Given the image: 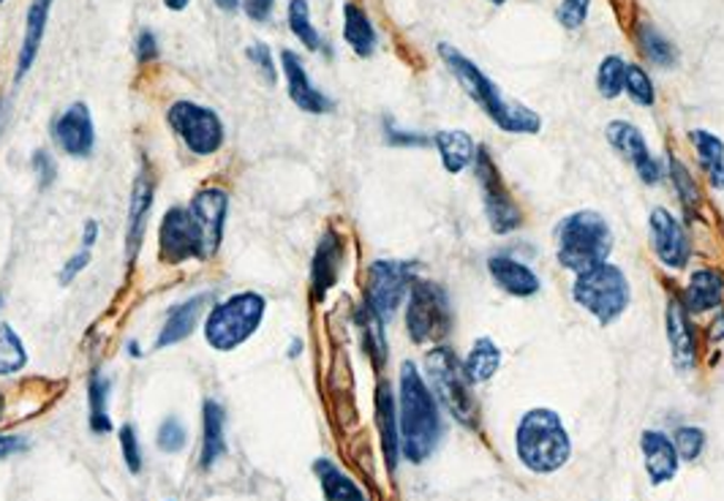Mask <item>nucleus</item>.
<instances>
[{"label": "nucleus", "mask_w": 724, "mask_h": 501, "mask_svg": "<svg viewBox=\"0 0 724 501\" xmlns=\"http://www.w3.org/2000/svg\"><path fill=\"white\" fill-rule=\"evenodd\" d=\"M675 450H678V455L684 458V461H695V458L703 452L705 447V433L703 428L697 425H684L675 431V439H673Z\"/></svg>", "instance_id": "nucleus-40"}, {"label": "nucleus", "mask_w": 724, "mask_h": 501, "mask_svg": "<svg viewBox=\"0 0 724 501\" xmlns=\"http://www.w3.org/2000/svg\"><path fill=\"white\" fill-rule=\"evenodd\" d=\"M624 90L630 93V99L635 101V104H641V107H651V104H654V99H656L654 82H651V77L645 74L641 66H626Z\"/></svg>", "instance_id": "nucleus-39"}, {"label": "nucleus", "mask_w": 724, "mask_h": 501, "mask_svg": "<svg viewBox=\"0 0 724 501\" xmlns=\"http://www.w3.org/2000/svg\"><path fill=\"white\" fill-rule=\"evenodd\" d=\"M90 257H93V249H82L80 246V251H77L74 257H69V262H66L63 270H60V275H58L60 287H69V283H74L77 275L84 273V268L90 264Z\"/></svg>", "instance_id": "nucleus-46"}, {"label": "nucleus", "mask_w": 724, "mask_h": 501, "mask_svg": "<svg viewBox=\"0 0 724 501\" xmlns=\"http://www.w3.org/2000/svg\"><path fill=\"white\" fill-rule=\"evenodd\" d=\"M487 268H491V275L493 281L499 283V289L512 294V298H531V294L540 292V279H536V273L529 264L517 262V259L499 253V257H491Z\"/></svg>", "instance_id": "nucleus-23"}, {"label": "nucleus", "mask_w": 724, "mask_h": 501, "mask_svg": "<svg viewBox=\"0 0 724 501\" xmlns=\"http://www.w3.org/2000/svg\"><path fill=\"white\" fill-rule=\"evenodd\" d=\"M189 3L191 0H164V6L169 11H185L189 9Z\"/></svg>", "instance_id": "nucleus-54"}, {"label": "nucleus", "mask_w": 724, "mask_h": 501, "mask_svg": "<svg viewBox=\"0 0 724 501\" xmlns=\"http://www.w3.org/2000/svg\"><path fill=\"white\" fill-rule=\"evenodd\" d=\"M670 174H673V180L678 183V197H681V202L686 204V210H695L700 191H697L695 180H692V174L686 172V167L681 164L678 159H670Z\"/></svg>", "instance_id": "nucleus-42"}, {"label": "nucleus", "mask_w": 724, "mask_h": 501, "mask_svg": "<svg viewBox=\"0 0 724 501\" xmlns=\"http://www.w3.org/2000/svg\"><path fill=\"white\" fill-rule=\"evenodd\" d=\"M129 352L134 354V358H140V347H137V341H131V343H129Z\"/></svg>", "instance_id": "nucleus-56"}, {"label": "nucleus", "mask_w": 724, "mask_h": 501, "mask_svg": "<svg viewBox=\"0 0 724 501\" xmlns=\"http://www.w3.org/2000/svg\"><path fill=\"white\" fill-rule=\"evenodd\" d=\"M605 137L615 153L635 167V172L641 174L645 186H654L665 178V167L651 156L641 129H635V126L626 123V120H613V123L605 129Z\"/></svg>", "instance_id": "nucleus-13"}, {"label": "nucleus", "mask_w": 724, "mask_h": 501, "mask_svg": "<svg viewBox=\"0 0 724 501\" xmlns=\"http://www.w3.org/2000/svg\"><path fill=\"white\" fill-rule=\"evenodd\" d=\"M0 409H3V395H0Z\"/></svg>", "instance_id": "nucleus-58"}, {"label": "nucleus", "mask_w": 724, "mask_h": 501, "mask_svg": "<svg viewBox=\"0 0 724 501\" xmlns=\"http://www.w3.org/2000/svg\"><path fill=\"white\" fill-rule=\"evenodd\" d=\"M0 303H3V300H0Z\"/></svg>", "instance_id": "nucleus-59"}, {"label": "nucleus", "mask_w": 724, "mask_h": 501, "mask_svg": "<svg viewBox=\"0 0 724 501\" xmlns=\"http://www.w3.org/2000/svg\"><path fill=\"white\" fill-rule=\"evenodd\" d=\"M515 447L523 467L536 474L559 472L572 455L570 433L551 409H531L523 414L515 433Z\"/></svg>", "instance_id": "nucleus-3"}, {"label": "nucleus", "mask_w": 724, "mask_h": 501, "mask_svg": "<svg viewBox=\"0 0 724 501\" xmlns=\"http://www.w3.org/2000/svg\"><path fill=\"white\" fill-rule=\"evenodd\" d=\"M33 169H36V180H39L41 189H50L52 180H56L58 167L52 161V156L47 150H36L33 153Z\"/></svg>", "instance_id": "nucleus-47"}, {"label": "nucleus", "mask_w": 724, "mask_h": 501, "mask_svg": "<svg viewBox=\"0 0 724 501\" xmlns=\"http://www.w3.org/2000/svg\"><path fill=\"white\" fill-rule=\"evenodd\" d=\"M134 52H137V60H140V63H150V60L159 58V41H155L153 30H140Z\"/></svg>", "instance_id": "nucleus-48"}, {"label": "nucleus", "mask_w": 724, "mask_h": 501, "mask_svg": "<svg viewBox=\"0 0 724 501\" xmlns=\"http://www.w3.org/2000/svg\"><path fill=\"white\" fill-rule=\"evenodd\" d=\"M341 264H343V240L341 234L330 229V232H324V238L319 240L316 253H313V262H311L313 300L328 298V292L338 281V273H341Z\"/></svg>", "instance_id": "nucleus-18"}, {"label": "nucleus", "mask_w": 724, "mask_h": 501, "mask_svg": "<svg viewBox=\"0 0 724 501\" xmlns=\"http://www.w3.org/2000/svg\"><path fill=\"white\" fill-rule=\"evenodd\" d=\"M107 398H110V382L101 377L95 368L88 379V401H90V428L95 433H107L112 428L110 412H107Z\"/></svg>", "instance_id": "nucleus-33"}, {"label": "nucleus", "mask_w": 724, "mask_h": 501, "mask_svg": "<svg viewBox=\"0 0 724 501\" xmlns=\"http://www.w3.org/2000/svg\"><path fill=\"white\" fill-rule=\"evenodd\" d=\"M240 6L253 22H268L270 11H273V0H240Z\"/></svg>", "instance_id": "nucleus-49"}, {"label": "nucleus", "mask_w": 724, "mask_h": 501, "mask_svg": "<svg viewBox=\"0 0 724 501\" xmlns=\"http://www.w3.org/2000/svg\"><path fill=\"white\" fill-rule=\"evenodd\" d=\"M398 412H401V439L403 455L412 463H422L436 450L442 425H439V407L431 388L414 362L401 365V398H398Z\"/></svg>", "instance_id": "nucleus-2"}, {"label": "nucleus", "mask_w": 724, "mask_h": 501, "mask_svg": "<svg viewBox=\"0 0 724 501\" xmlns=\"http://www.w3.org/2000/svg\"><path fill=\"white\" fill-rule=\"evenodd\" d=\"M50 9H52V0H30L28 20H26V36H22L20 58H17V71H14L17 82H20L22 77H26L28 71L33 69L36 58H39L41 41H44L47 20H50Z\"/></svg>", "instance_id": "nucleus-22"}, {"label": "nucleus", "mask_w": 724, "mask_h": 501, "mask_svg": "<svg viewBox=\"0 0 724 501\" xmlns=\"http://www.w3.org/2000/svg\"><path fill=\"white\" fill-rule=\"evenodd\" d=\"M358 324L362 330V338H365V349L371 354L376 365H382L388 360V341H384V319H379L376 313L368 305H362L358 311Z\"/></svg>", "instance_id": "nucleus-35"}, {"label": "nucleus", "mask_w": 724, "mask_h": 501, "mask_svg": "<svg viewBox=\"0 0 724 501\" xmlns=\"http://www.w3.org/2000/svg\"><path fill=\"white\" fill-rule=\"evenodd\" d=\"M648 229L651 246H654L660 262L667 264L670 270L686 268V262H690V238H686L684 227L665 208H654L648 216Z\"/></svg>", "instance_id": "nucleus-15"}, {"label": "nucleus", "mask_w": 724, "mask_h": 501, "mask_svg": "<svg viewBox=\"0 0 724 501\" xmlns=\"http://www.w3.org/2000/svg\"><path fill=\"white\" fill-rule=\"evenodd\" d=\"M215 6H219L221 11H238L240 0H215Z\"/></svg>", "instance_id": "nucleus-55"}, {"label": "nucleus", "mask_w": 724, "mask_h": 501, "mask_svg": "<svg viewBox=\"0 0 724 501\" xmlns=\"http://www.w3.org/2000/svg\"><path fill=\"white\" fill-rule=\"evenodd\" d=\"M384 131H388V140L390 144H425V140H422V137L418 134H403V131H398L395 126L390 123H384Z\"/></svg>", "instance_id": "nucleus-50"}, {"label": "nucleus", "mask_w": 724, "mask_h": 501, "mask_svg": "<svg viewBox=\"0 0 724 501\" xmlns=\"http://www.w3.org/2000/svg\"><path fill=\"white\" fill-rule=\"evenodd\" d=\"M167 123L194 156L219 153L227 137L219 114L194 101H174L167 112Z\"/></svg>", "instance_id": "nucleus-8"}, {"label": "nucleus", "mask_w": 724, "mask_h": 501, "mask_svg": "<svg viewBox=\"0 0 724 501\" xmlns=\"http://www.w3.org/2000/svg\"><path fill=\"white\" fill-rule=\"evenodd\" d=\"M491 3H493V6H504L506 0H491Z\"/></svg>", "instance_id": "nucleus-57"}, {"label": "nucleus", "mask_w": 724, "mask_h": 501, "mask_svg": "<svg viewBox=\"0 0 724 501\" xmlns=\"http://www.w3.org/2000/svg\"><path fill=\"white\" fill-rule=\"evenodd\" d=\"M433 142H436V150L439 156H442V164L446 172L457 174L469 164H474L476 144L466 131H442V134H436V140Z\"/></svg>", "instance_id": "nucleus-28"}, {"label": "nucleus", "mask_w": 724, "mask_h": 501, "mask_svg": "<svg viewBox=\"0 0 724 501\" xmlns=\"http://www.w3.org/2000/svg\"><path fill=\"white\" fill-rule=\"evenodd\" d=\"M153 199H155L153 178H150L148 169H142L134 180V189H131L129 221H125V262L129 264H134L137 257H140L144 232H148L150 210H153Z\"/></svg>", "instance_id": "nucleus-16"}, {"label": "nucleus", "mask_w": 724, "mask_h": 501, "mask_svg": "<svg viewBox=\"0 0 724 501\" xmlns=\"http://www.w3.org/2000/svg\"><path fill=\"white\" fill-rule=\"evenodd\" d=\"M268 300L259 292H238L219 303L204 319V338L215 352H232L243 347L262 324Z\"/></svg>", "instance_id": "nucleus-5"}, {"label": "nucleus", "mask_w": 724, "mask_h": 501, "mask_svg": "<svg viewBox=\"0 0 724 501\" xmlns=\"http://www.w3.org/2000/svg\"><path fill=\"white\" fill-rule=\"evenodd\" d=\"M476 178L482 183V202H485V216L487 223L496 234L515 232L523 223L521 208L515 204V199L506 191L502 172H499L496 164H493L491 153L487 150H476Z\"/></svg>", "instance_id": "nucleus-12"}, {"label": "nucleus", "mask_w": 724, "mask_h": 501, "mask_svg": "<svg viewBox=\"0 0 724 501\" xmlns=\"http://www.w3.org/2000/svg\"><path fill=\"white\" fill-rule=\"evenodd\" d=\"M313 472H316L319 482H322L324 499L328 501H365V493L360 491L358 482L349 474H343L328 458H319V461L313 463Z\"/></svg>", "instance_id": "nucleus-29"}, {"label": "nucleus", "mask_w": 724, "mask_h": 501, "mask_svg": "<svg viewBox=\"0 0 724 501\" xmlns=\"http://www.w3.org/2000/svg\"><path fill=\"white\" fill-rule=\"evenodd\" d=\"M686 311L692 313H705L711 308H720L724 303V275L720 270H695L690 279V287H686L684 294Z\"/></svg>", "instance_id": "nucleus-25"}, {"label": "nucleus", "mask_w": 724, "mask_h": 501, "mask_svg": "<svg viewBox=\"0 0 724 501\" xmlns=\"http://www.w3.org/2000/svg\"><path fill=\"white\" fill-rule=\"evenodd\" d=\"M343 39L360 58H371L376 50V28L358 3L343 6Z\"/></svg>", "instance_id": "nucleus-26"}, {"label": "nucleus", "mask_w": 724, "mask_h": 501, "mask_svg": "<svg viewBox=\"0 0 724 501\" xmlns=\"http://www.w3.org/2000/svg\"><path fill=\"white\" fill-rule=\"evenodd\" d=\"M425 373L431 379V390L444 403L446 412L463 425L476 428V403L472 395V382L466 377V368L455 358V352L446 347H436L428 352Z\"/></svg>", "instance_id": "nucleus-6"}, {"label": "nucleus", "mask_w": 724, "mask_h": 501, "mask_svg": "<svg viewBox=\"0 0 724 501\" xmlns=\"http://www.w3.org/2000/svg\"><path fill=\"white\" fill-rule=\"evenodd\" d=\"M409 308H406V328L414 343L442 341L450 330V303L439 283L418 281L409 289Z\"/></svg>", "instance_id": "nucleus-10"}, {"label": "nucleus", "mask_w": 724, "mask_h": 501, "mask_svg": "<svg viewBox=\"0 0 724 501\" xmlns=\"http://www.w3.org/2000/svg\"><path fill=\"white\" fill-rule=\"evenodd\" d=\"M412 283V264L409 262H395V259L373 262L365 281V305L388 322L398 311V305L403 303Z\"/></svg>", "instance_id": "nucleus-11"}, {"label": "nucleus", "mask_w": 724, "mask_h": 501, "mask_svg": "<svg viewBox=\"0 0 724 501\" xmlns=\"http://www.w3.org/2000/svg\"><path fill=\"white\" fill-rule=\"evenodd\" d=\"M589 6L591 0H561L556 17L561 22V28L566 30H577L585 22V17H589Z\"/></svg>", "instance_id": "nucleus-44"}, {"label": "nucleus", "mask_w": 724, "mask_h": 501, "mask_svg": "<svg viewBox=\"0 0 724 501\" xmlns=\"http://www.w3.org/2000/svg\"><path fill=\"white\" fill-rule=\"evenodd\" d=\"M286 20H289V28H292V33L298 36L300 44H303L305 50H311V52L322 50V36H319L316 26L311 22L308 0H289Z\"/></svg>", "instance_id": "nucleus-34"}, {"label": "nucleus", "mask_w": 724, "mask_h": 501, "mask_svg": "<svg viewBox=\"0 0 724 501\" xmlns=\"http://www.w3.org/2000/svg\"><path fill=\"white\" fill-rule=\"evenodd\" d=\"M204 439H202V469L215 467L227 452V433H223V409L215 401H204L202 409Z\"/></svg>", "instance_id": "nucleus-30"}, {"label": "nucleus", "mask_w": 724, "mask_h": 501, "mask_svg": "<svg viewBox=\"0 0 724 501\" xmlns=\"http://www.w3.org/2000/svg\"><path fill=\"white\" fill-rule=\"evenodd\" d=\"M376 422L379 433H382L384 458H388L390 472L398 467V414H395V398L388 382L379 384L376 390Z\"/></svg>", "instance_id": "nucleus-27"}, {"label": "nucleus", "mask_w": 724, "mask_h": 501, "mask_svg": "<svg viewBox=\"0 0 724 501\" xmlns=\"http://www.w3.org/2000/svg\"><path fill=\"white\" fill-rule=\"evenodd\" d=\"M245 52H249L251 63L257 66L259 74L264 77V82H268V84L279 82V69H275V58H273V52H270V47L264 44V41H253V44Z\"/></svg>", "instance_id": "nucleus-41"}, {"label": "nucleus", "mask_w": 724, "mask_h": 501, "mask_svg": "<svg viewBox=\"0 0 724 501\" xmlns=\"http://www.w3.org/2000/svg\"><path fill=\"white\" fill-rule=\"evenodd\" d=\"M637 44H641L643 56L648 58L651 63L662 66V69H670V66H675V47L670 44V41L656 28L641 26V33H637Z\"/></svg>", "instance_id": "nucleus-37"}, {"label": "nucleus", "mask_w": 724, "mask_h": 501, "mask_svg": "<svg viewBox=\"0 0 724 501\" xmlns=\"http://www.w3.org/2000/svg\"><path fill=\"white\" fill-rule=\"evenodd\" d=\"M95 238H99V221H95V219L84 221V227H82V249H93Z\"/></svg>", "instance_id": "nucleus-51"}, {"label": "nucleus", "mask_w": 724, "mask_h": 501, "mask_svg": "<svg viewBox=\"0 0 724 501\" xmlns=\"http://www.w3.org/2000/svg\"><path fill=\"white\" fill-rule=\"evenodd\" d=\"M711 338H714V341H722V338H724V311L720 313V319H716V322H714V330H711Z\"/></svg>", "instance_id": "nucleus-53"}, {"label": "nucleus", "mask_w": 724, "mask_h": 501, "mask_svg": "<svg viewBox=\"0 0 724 501\" xmlns=\"http://www.w3.org/2000/svg\"><path fill=\"white\" fill-rule=\"evenodd\" d=\"M463 368H466V377L472 384L487 382V379H493V373L502 368V349L487 335L476 338L472 352L463 360Z\"/></svg>", "instance_id": "nucleus-31"}, {"label": "nucleus", "mask_w": 724, "mask_h": 501, "mask_svg": "<svg viewBox=\"0 0 724 501\" xmlns=\"http://www.w3.org/2000/svg\"><path fill=\"white\" fill-rule=\"evenodd\" d=\"M0 3H3V0H0Z\"/></svg>", "instance_id": "nucleus-60"}, {"label": "nucleus", "mask_w": 724, "mask_h": 501, "mask_svg": "<svg viewBox=\"0 0 724 501\" xmlns=\"http://www.w3.org/2000/svg\"><path fill=\"white\" fill-rule=\"evenodd\" d=\"M22 439L20 437H0V458H9L14 455V452L22 450Z\"/></svg>", "instance_id": "nucleus-52"}, {"label": "nucleus", "mask_w": 724, "mask_h": 501, "mask_svg": "<svg viewBox=\"0 0 724 501\" xmlns=\"http://www.w3.org/2000/svg\"><path fill=\"white\" fill-rule=\"evenodd\" d=\"M645 472L654 485H665L678 472V450L662 431H645L641 439Z\"/></svg>", "instance_id": "nucleus-20"}, {"label": "nucleus", "mask_w": 724, "mask_h": 501, "mask_svg": "<svg viewBox=\"0 0 724 501\" xmlns=\"http://www.w3.org/2000/svg\"><path fill=\"white\" fill-rule=\"evenodd\" d=\"M281 69H283V77H286L289 99L294 101V107H298V110H303L308 114L333 112V101H330L322 90L313 88V82L308 80L303 60L294 56L292 50L281 52Z\"/></svg>", "instance_id": "nucleus-17"}, {"label": "nucleus", "mask_w": 724, "mask_h": 501, "mask_svg": "<svg viewBox=\"0 0 724 501\" xmlns=\"http://www.w3.org/2000/svg\"><path fill=\"white\" fill-rule=\"evenodd\" d=\"M667 335H670V349H673V360L678 371H690L695 368L697 360V343L695 333H692L690 317H686V308L673 300L667 305Z\"/></svg>", "instance_id": "nucleus-24"}, {"label": "nucleus", "mask_w": 724, "mask_h": 501, "mask_svg": "<svg viewBox=\"0 0 724 501\" xmlns=\"http://www.w3.org/2000/svg\"><path fill=\"white\" fill-rule=\"evenodd\" d=\"M52 140L71 159H90L95 148V126L84 101H77L63 114H58L52 123Z\"/></svg>", "instance_id": "nucleus-14"}, {"label": "nucleus", "mask_w": 724, "mask_h": 501, "mask_svg": "<svg viewBox=\"0 0 724 501\" xmlns=\"http://www.w3.org/2000/svg\"><path fill=\"white\" fill-rule=\"evenodd\" d=\"M28 352L11 324H0V377H14L26 368Z\"/></svg>", "instance_id": "nucleus-36"}, {"label": "nucleus", "mask_w": 724, "mask_h": 501, "mask_svg": "<svg viewBox=\"0 0 724 501\" xmlns=\"http://www.w3.org/2000/svg\"><path fill=\"white\" fill-rule=\"evenodd\" d=\"M572 298L600 324H613L630 305V281L615 264H596L577 275Z\"/></svg>", "instance_id": "nucleus-7"}, {"label": "nucleus", "mask_w": 724, "mask_h": 501, "mask_svg": "<svg viewBox=\"0 0 724 501\" xmlns=\"http://www.w3.org/2000/svg\"><path fill=\"white\" fill-rule=\"evenodd\" d=\"M624 82H626L624 58L607 56L600 63V71H596V88H600L602 99H607V101L619 99L621 90H624Z\"/></svg>", "instance_id": "nucleus-38"}, {"label": "nucleus", "mask_w": 724, "mask_h": 501, "mask_svg": "<svg viewBox=\"0 0 724 501\" xmlns=\"http://www.w3.org/2000/svg\"><path fill=\"white\" fill-rule=\"evenodd\" d=\"M159 257L164 264H183L189 259H208V238L191 208L167 210L159 227Z\"/></svg>", "instance_id": "nucleus-9"}, {"label": "nucleus", "mask_w": 724, "mask_h": 501, "mask_svg": "<svg viewBox=\"0 0 724 501\" xmlns=\"http://www.w3.org/2000/svg\"><path fill=\"white\" fill-rule=\"evenodd\" d=\"M191 213L197 216L199 227L204 229V238H208L210 257L219 253L221 240H223V227H227V213H229V197L223 189H204L191 199Z\"/></svg>", "instance_id": "nucleus-19"}, {"label": "nucleus", "mask_w": 724, "mask_h": 501, "mask_svg": "<svg viewBox=\"0 0 724 501\" xmlns=\"http://www.w3.org/2000/svg\"><path fill=\"white\" fill-rule=\"evenodd\" d=\"M439 56L446 63V69L452 71L457 84L466 90L469 96L476 101L480 110H485L487 118L499 126V129L510 131V134H536L542 129L540 114L529 107L517 104V101L506 99L502 90L496 88V82L474 63L463 52H457L455 47L439 44Z\"/></svg>", "instance_id": "nucleus-1"}, {"label": "nucleus", "mask_w": 724, "mask_h": 501, "mask_svg": "<svg viewBox=\"0 0 724 501\" xmlns=\"http://www.w3.org/2000/svg\"><path fill=\"white\" fill-rule=\"evenodd\" d=\"M690 140L695 144L697 159L700 164L705 167V174H708L711 186H714V189H724V142L716 134H711V131H703V129L692 131Z\"/></svg>", "instance_id": "nucleus-32"}, {"label": "nucleus", "mask_w": 724, "mask_h": 501, "mask_svg": "<svg viewBox=\"0 0 724 501\" xmlns=\"http://www.w3.org/2000/svg\"><path fill=\"white\" fill-rule=\"evenodd\" d=\"M120 447H123V461H125V467L131 469V474H140L142 472V450H140V439H137L134 425L120 428Z\"/></svg>", "instance_id": "nucleus-45"}, {"label": "nucleus", "mask_w": 724, "mask_h": 501, "mask_svg": "<svg viewBox=\"0 0 724 501\" xmlns=\"http://www.w3.org/2000/svg\"><path fill=\"white\" fill-rule=\"evenodd\" d=\"M185 439H189V433H185L183 422L178 418H169L164 420V425L159 428V439H155V442H159L164 452H180L185 447Z\"/></svg>", "instance_id": "nucleus-43"}, {"label": "nucleus", "mask_w": 724, "mask_h": 501, "mask_svg": "<svg viewBox=\"0 0 724 501\" xmlns=\"http://www.w3.org/2000/svg\"><path fill=\"white\" fill-rule=\"evenodd\" d=\"M613 251V232L596 210H577L566 216L556 229V257L561 268L572 273L605 264Z\"/></svg>", "instance_id": "nucleus-4"}, {"label": "nucleus", "mask_w": 724, "mask_h": 501, "mask_svg": "<svg viewBox=\"0 0 724 501\" xmlns=\"http://www.w3.org/2000/svg\"><path fill=\"white\" fill-rule=\"evenodd\" d=\"M210 303V294H197V298L183 300L169 311L164 328H161L159 341H155V349H167L174 347V343H183L185 338L197 330L199 317H202L204 305Z\"/></svg>", "instance_id": "nucleus-21"}]
</instances>
